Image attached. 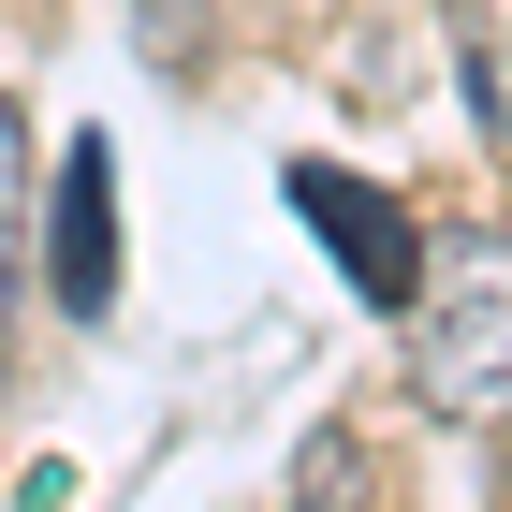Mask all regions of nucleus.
Returning <instances> with one entry per match:
<instances>
[{"label":"nucleus","mask_w":512,"mask_h":512,"mask_svg":"<svg viewBox=\"0 0 512 512\" xmlns=\"http://www.w3.org/2000/svg\"><path fill=\"white\" fill-rule=\"evenodd\" d=\"M410 381L454 425H512V235L469 220V235H425V278H410Z\"/></svg>","instance_id":"1"},{"label":"nucleus","mask_w":512,"mask_h":512,"mask_svg":"<svg viewBox=\"0 0 512 512\" xmlns=\"http://www.w3.org/2000/svg\"><path fill=\"white\" fill-rule=\"evenodd\" d=\"M454 59H469V118H483V147H512V0H454Z\"/></svg>","instance_id":"4"},{"label":"nucleus","mask_w":512,"mask_h":512,"mask_svg":"<svg viewBox=\"0 0 512 512\" xmlns=\"http://www.w3.org/2000/svg\"><path fill=\"white\" fill-rule=\"evenodd\" d=\"M44 308L59 322L118 308V161H103V132H74L59 176H44Z\"/></svg>","instance_id":"2"},{"label":"nucleus","mask_w":512,"mask_h":512,"mask_svg":"<svg viewBox=\"0 0 512 512\" xmlns=\"http://www.w3.org/2000/svg\"><path fill=\"white\" fill-rule=\"evenodd\" d=\"M15 249H30V118L0 103V293H15Z\"/></svg>","instance_id":"5"},{"label":"nucleus","mask_w":512,"mask_h":512,"mask_svg":"<svg viewBox=\"0 0 512 512\" xmlns=\"http://www.w3.org/2000/svg\"><path fill=\"white\" fill-rule=\"evenodd\" d=\"M278 191H293V220H308V235L337 249V264H352V293H366V308H395V293L425 278V235H410V220H395V205L366 191L352 161H293Z\"/></svg>","instance_id":"3"}]
</instances>
